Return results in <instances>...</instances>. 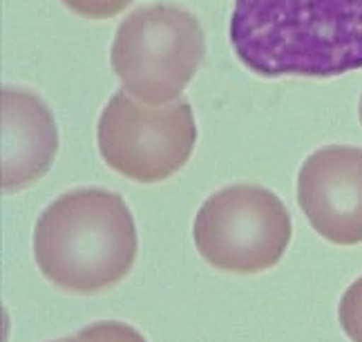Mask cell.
<instances>
[{
  "label": "cell",
  "instance_id": "cell-1",
  "mask_svg": "<svg viewBox=\"0 0 362 342\" xmlns=\"http://www.w3.org/2000/svg\"><path fill=\"white\" fill-rule=\"evenodd\" d=\"M228 38L257 76H342L362 70V0H235Z\"/></svg>",
  "mask_w": 362,
  "mask_h": 342
},
{
  "label": "cell",
  "instance_id": "cell-2",
  "mask_svg": "<svg viewBox=\"0 0 362 342\" xmlns=\"http://www.w3.org/2000/svg\"><path fill=\"white\" fill-rule=\"evenodd\" d=\"M139 237L125 199L105 188H74L54 199L34 228V259L59 289L92 295L134 266Z\"/></svg>",
  "mask_w": 362,
  "mask_h": 342
},
{
  "label": "cell",
  "instance_id": "cell-3",
  "mask_svg": "<svg viewBox=\"0 0 362 342\" xmlns=\"http://www.w3.org/2000/svg\"><path fill=\"white\" fill-rule=\"evenodd\" d=\"M204 57L206 36L197 16L175 3L130 11L110 49V63L123 90L150 107L181 99Z\"/></svg>",
  "mask_w": 362,
  "mask_h": 342
},
{
  "label": "cell",
  "instance_id": "cell-4",
  "mask_svg": "<svg viewBox=\"0 0 362 342\" xmlns=\"http://www.w3.org/2000/svg\"><path fill=\"white\" fill-rule=\"evenodd\" d=\"M291 232L293 224L282 199L255 184L217 190L202 204L192 224L199 255L235 276H257L280 264Z\"/></svg>",
  "mask_w": 362,
  "mask_h": 342
},
{
  "label": "cell",
  "instance_id": "cell-5",
  "mask_svg": "<svg viewBox=\"0 0 362 342\" xmlns=\"http://www.w3.org/2000/svg\"><path fill=\"white\" fill-rule=\"evenodd\" d=\"M96 143L103 161L125 179L159 184L177 175L192 157L197 123L184 99L150 107L119 90L99 117Z\"/></svg>",
  "mask_w": 362,
  "mask_h": 342
},
{
  "label": "cell",
  "instance_id": "cell-6",
  "mask_svg": "<svg viewBox=\"0 0 362 342\" xmlns=\"http://www.w3.org/2000/svg\"><path fill=\"white\" fill-rule=\"evenodd\" d=\"M298 204L320 237L362 244V148L325 146L298 172Z\"/></svg>",
  "mask_w": 362,
  "mask_h": 342
},
{
  "label": "cell",
  "instance_id": "cell-7",
  "mask_svg": "<svg viewBox=\"0 0 362 342\" xmlns=\"http://www.w3.org/2000/svg\"><path fill=\"white\" fill-rule=\"evenodd\" d=\"M3 193H21L49 172L59 153V128L32 90H3Z\"/></svg>",
  "mask_w": 362,
  "mask_h": 342
},
{
  "label": "cell",
  "instance_id": "cell-8",
  "mask_svg": "<svg viewBox=\"0 0 362 342\" xmlns=\"http://www.w3.org/2000/svg\"><path fill=\"white\" fill-rule=\"evenodd\" d=\"M338 320L346 338L351 342H362V276L342 293Z\"/></svg>",
  "mask_w": 362,
  "mask_h": 342
},
{
  "label": "cell",
  "instance_id": "cell-9",
  "mask_svg": "<svg viewBox=\"0 0 362 342\" xmlns=\"http://www.w3.org/2000/svg\"><path fill=\"white\" fill-rule=\"evenodd\" d=\"M81 338L90 342H146V338L139 334L134 326L117 322V320H103L88 324L86 329L78 331Z\"/></svg>",
  "mask_w": 362,
  "mask_h": 342
},
{
  "label": "cell",
  "instance_id": "cell-10",
  "mask_svg": "<svg viewBox=\"0 0 362 342\" xmlns=\"http://www.w3.org/2000/svg\"><path fill=\"white\" fill-rule=\"evenodd\" d=\"M61 3L81 18L107 20L128 9L132 5V0H61Z\"/></svg>",
  "mask_w": 362,
  "mask_h": 342
},
{
  "label": "cell",
  "instance_id": "cell-11",
  "mask_svg": "<svg viewBox=\"0 0 362 342\" xmlns=\"http://www.w3.org/2000/svg\"><path fill=\"white\" fill-rule=\"evenodd\" d=\"M54 342H90V340L81 338V336H74V338H63V340H54Z\"/></svg>",
  "mask_w": 362,
  "mask_h": 342
},
{
  "label": "cell",
  "instance_id": "cell-12",
  "mask_svg": "<svg viewBox=\"0 0 362 342\" xmlns=\"http://www.w3.org/2000/svg\"><path fill=\"white\" fill-rule=\"evenodd\" d=\"M358 119H360V126H362V94H360V103H358Z\"/></svg>",
  "mask_w": 362,
  "mask_h": 342
}]
</instances>
